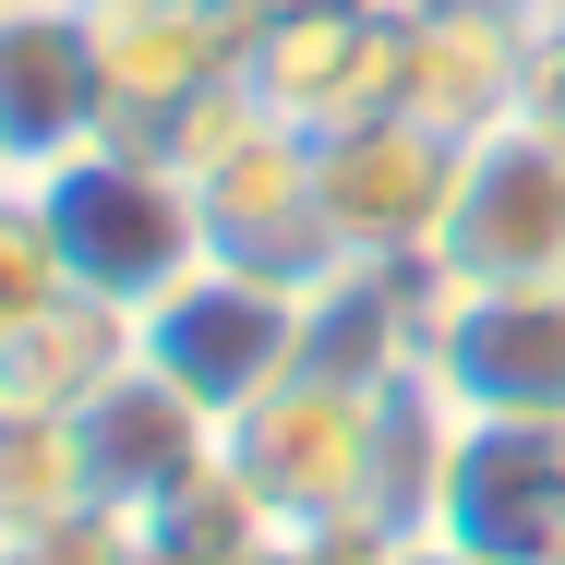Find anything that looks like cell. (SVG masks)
<instances>
[{
    "label": "cell",
    "mask_w": 565,
    "mask_h": 565,
    "mask_svg": "<svg viewBox=\"0 0 565 565\" xmlns=\"http://www.w3.org/2000/svg\"><path fill=\"white\" fill-rule=\"evenodd\" d=\"M409 530H434L481 565H565V422L446 409V446H434Z\"/></svg>",
    "instance_id": "2"
},
{
    "label": "cell",
    "mask_w": 565,
    "mask_h": 565,
    "mask_svg": "<svg viewBox=\"0 0 565 565\" xmlns=\"http://www.w3.org/2000/svg\"><path fill=\"white\" fill-rule=\"evenodd\" d=\"M12 181H24V169H12V157H0V193H12Z\"/></svg>",
    "instance_id": "5"
},
{
    "label": "cell",
    "mask_w": 565,
    "mask_h": 565,
    "mask_svg": "<svg viewBox=\"0 0 565 565\" xmlns=\"http://www.w3.org/2000/svg\"><path fill=\"white\" fill-rule=\"evenodd\" d=\"M97 132H120L97 12L85 0H0V157L36 181V169L85 157Z\"/></svg>",
    "instance_id": "4"
},
{
    "label": "cell",
    "mask_w": 565,
    "mask_h": 565,
    "mask_svg": "<svg viewBox=\"0 0 565 565\" xmlns=\"http://www.w3.org/2000/svg\"><path fill=\"white\" fill-rule=\"evenodd\" d=\"M24 205H36V228H49L61 289H85V301L120 313V326H132V313H157V301L217 253L193 169H181L157 132H97L85 157L36 169V181H24Z\"/></svg>",
    "instance_id": "1"
},
{
    "label": "cell",
    "mask_w": 565,
    "mask_h": 565,
    "mask_svg": "<svg viewBox=\"0 0 565 565\" xmlns=\"http://www.w3.org/2000/svg\"><path fill=\"white\" fill-rule=\"evenodd\" d=\"M446 289H530V277H565V132L530 109H505L493 132L457 145V193L446 228L422 253Z\"/></svg>",
    "instance_id": "3"
}]
</instances>
